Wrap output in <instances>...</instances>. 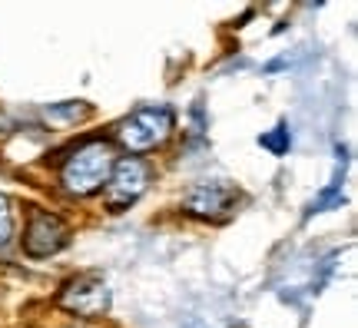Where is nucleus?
Wrapping results in <instances>:
<instances>
[{
	"instance_id": "obj_5",
	"label": "nucleus",
	"mask_w": 358,
	"mask_h": 328,
	"mask_svg": "<svg viewBox=\"0 0 358 328\" xmlns=\"http://www.w3.org/2000/svg\"><path fill=\"white\" fill-rule=\"evenodd\" d=\"M66 239H70V229L64 226V219H57L53 213H43V209L30 213V222H27V232H24L27 255L47 259V255L60 252L66 245Z\"/></svg>"
},
{
	"instance_id": "obj_3",
	"label": "nucleus",
	"mask_w": 358,
	"mask_h": 328,
	"mask_svg": "<svg viewBox=\"0 0 358 328\" xmlns=\"http://www.w3.org/2000/svg\"><path fill=\"white\" fill-rule=\"evenodd\" d=\"M146 186H150V166L136 156H127L113 166V173L106 179V206L113 213H123L146 192Z\"/></svg>"
},
{
	"instance_id": "obj_7",
	"label": "nucleus",
	"mask_w": 358,
	"mask_h": 328,
	"mask_svg": "<svg viewBox=\"0 0 358 328\" xmlns=\"http://www.w3.org/2000/svg\"><path fill=\"white\" fill-rule=\"evenodd\" d=\"M338 169H335V176H332V183L325 186V190L312 199V206H308V215H315V213H325L329 206H338L342 202V179H345V150H338Z\"/></svg>"
},
{
	"instance_id": "obj_2",
	"label": "nucleus",
	"mask_w": 358,
	"mask_h": 328,
	"mask_svg": "<svg viewBox=\"0 0 358 328\" xmlns=\"http://www.w3.org/2000/svg\"><path fill=\"white\" fill-rule=\"evenodd\" d=\"M173 127H176V120H173L169 106H140L116 127V139L129 152H146L163 146L169 133H173Z\"/></svg>"
},
{
	"instance_id": "obj_10",
	"label": "nucleus",
	"mask_w": 358,
	"mask_h": 328,
	"mask_svg": "<svg viewBox=\"0 0 358 328\" xmlns=\"http://www.w3.org/2000/svg\"><path fill=\"white\" fill-rule=\"evenodd\" d=\"M87 113V106H77V103H70V106H50L47 116L50 120H77V116Z\"/></svg>"
},
{
	"instance_id": "obj_9",
	"label": "nucleus",
	"mask_w": 358,
	"mask_h": 328,
	"mask_svg": "<svg viewBox=\"0 0 358 328\" xmlns=\"http://www.w3.org/2000/svg\"><path fill=\"white\" fill-rule=\"evenodd\" d=\"M13 236V209L10 202H7V196H0V245Z\"/></svg>"
},
{
	"instance_id": "obj_4",
	"label": "nucleus",
	"mask_w": 358,
	"mask_h": 328,
	"mask_svg": "<svg viewBox=\"0 0 358 328\" xmlns=\"http://www.w3.org/2000/svg\"><path fill=\"white\" fill-rule=\"evenodd\" d=\"M60 305L66 312H77L83 318H96L110 308V289L100 276H77L73 282H66L60 292Z\"/></svg>"
},
{
	"instance_id": "obj_6",
	"label": "nucleus",
	"mask_w": 358,
	"mask_h": 328,
	"mask_svg": "<svg viewBox=\"0 0 358 328\" xmlns=\"http://www.w3.org/2000/svg\"><path fill=\"white\" fill-rule=\"evenodd\" d=\"M236 202V190L222 186V183H203V186H192L186 196V209L192 215H203V219H222Z\"/></svg>"
},
{
	"instance_id": "obj_1",
	"label": "nucleus",
	"mask_w": 358,
	"mask_h": 328,
	"mask_svg": "<svg viewBox=\"0 0 358 328\" xmlns=\"http://www.w3.org/2000/svg\"><path fill=\"white\" fill-rule=\"evenodd\" d=\"M113 166H116L113 143H106V139H90V143H83V146L64 163L60 183H64V190L73 192V196H93L96 190H103V183L110 179Z\"/></svg>"
},
{
	"instance_id": "obj_8",
	"label": "nucleus",
	"mask_w": 358,
	"mask_h": 328,
	"mask_svg": "<svg viewBox=\"0 0 358 328\" xmlns=\"http://www.w3.org/2000/svg\"><path fill=\"white\" fill-rule=\"evenodd\" d=\"M259 146H266L272 156H282V152H289V146H292V136H289V127L285 123H279V127L272 129V133H266V136H259Z\"/></svg>"
}]
</instances>
